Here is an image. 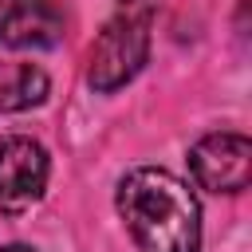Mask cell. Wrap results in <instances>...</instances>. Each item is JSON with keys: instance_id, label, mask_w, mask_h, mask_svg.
I'll return each mask as SVG.
<instances>
[{"instance_id": "1", "label": "cell", "mask_w": 252, "mask_h": 252, "mask_svg": "<svg viewBox=\"0 0 252 252\" xmlns=\"http://www.w3.org/2000/svg\"><path fill=\"white\" fill-rule=\"evenodd\" d=\"M114 205L138 252H201V201L177 173L138 165L122 173Z\"/></svg>"}, {"instance_id": "6", "label": "cell", "mask_w": 252, "mask_h": 252, "mask_svg": "<svg viewBox=\"0 0 252 252\" xmlns=\"http://www.w3.org/2000/svg\"><path fill=\"white\" fill-rule=\"evenodd\" d=\"M51 79L43 67L35 63H16V59H0V114H16V110H32L47 98Z\"/></svg>"}, {"instance_id": "2", "label": "cell", "mask_w": 252, "mask_h": 252, "mask_svg": "<svg viewBox=\"0 0 252 252\" xmlns=\"http://www.w3.org/2000/svg\"><path fill=\"white\" fill-rule=\"evenodd\" d=\"M150 16H154V0H122L118 16L98 32L91 47V63H87V83L98 94H114L146 67Z\"/></svg>"}, {"instance_id": "3", "label": "cell", "mask_w": 252, "mask_h": 252, "mask_svg": "<svg viewBox=\"0 0 252 252\" xmlns=\"http://www.w3.org/2000/svg\"><path fill=\"white\" fill-rule=\"evenodd\" d=\"M51 177V158L35 138L12 134L0 142V213H28Z\"/></svg>"}, {"instance_id": "7", "label": "cell", "mask_w": 252, "mask_h": 252, "mask_svg": "<svg viewBox=\"0 0 252 252\" xmlns=\"http://www.w3.org/2000/svg\"><path fill=\"white\" fill-rule=\"evenodd\" d=\"M0 252H35V248H32V244H4Z\"/></svg>"}, {"instance_id": "5", "label": "cell", "mask_w": 252, "mask_h": 252, "mask_svg": "<svg viewBox=\"0 0 252 252\" xmlns=\"http://www.w3.org/2000/svg\"><path fill=\"white\" fill-rule=\"evenodd\" d=\"M63 39L55 0H0V43L12 51H39Z\"/></svg>"}, {"instance_id": "4", "label": "cell", "mask_w": 252, "mask_h": 252, "mask_svg": "<svg viewBox=\"0 0 252 252\" xmlns=\"http://www.w3.org/2000/svg\"><path fill=\"white\" fill-rule=\"evenodd\" d=\"M189 173L209 193H240L252 181V142L244 134H205L189 150Z\"/></svg>"}]
</instances>
